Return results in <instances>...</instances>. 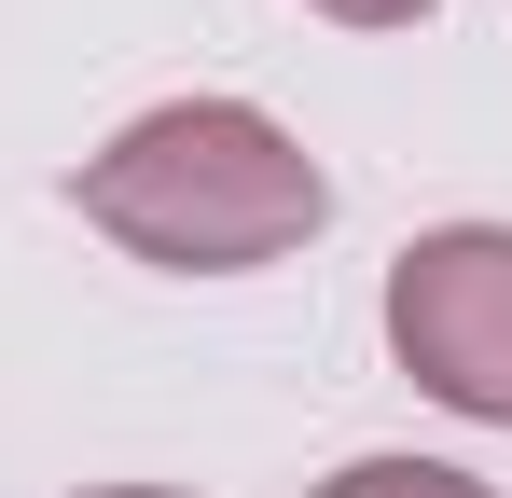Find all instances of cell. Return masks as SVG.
<instances>
[{"mask_svg": "<svg viewBox=\"0 0 512 498\" xmlns=\"http://www.w3.org/2000/svg\"><path fill=\"white\" fill-rule=\"evenodd\" d=\"M97 498H180V485H97Z\"/></svg>", "mask_w": 512, "mask_h": 498, "instance_id": "5b68a950", "label": "cell"}, {"mask_svg": "<svg viewBox=\"0 0 512 498\" xmlns=\"http://www.w3.org/2000/svg\"><path fill=\"white\" fill-rule=\"evenodd\" d=\"M319 14H333V28H416L429 0H319Z\"/></svg>", "mask_w": 512, "mask_h": 498, "instance_id": "277c9868", "label": "cell"}, {"mask_svg": "<svg viewBox=\"0 0 512 498\" xmlns=\"http://www.w3.org/2000/svg\"><path fill=\"white\" fill-rule=\"evenodd\" d=\"M319 498H499V485H471V471H443V457H346Z\"/></svg>", "mask_w": 512, "mask_h": 498, "instance_id": "3957f363", "label": "cell"}, {"mask_svg": "<svg viewBox=\"0 0 512 498\" xmlns=\"http://www.w3.org/2000/svg\"><path fill=\"white\" fill-rule=\"evenodd\" d=\"M388 346L443 415L512 429V222H443L388 263Z\"/></svg>", "mask_w": 512, "mask_h": 498, "instance_id": "7a4b0ae2", "label": "cell"}, {"mask_svg": "<svg viewBox=\"0 0 512 498\" xmlns=\"http://www.w3.org/2000/svg\"><path fill=\"white\" fill-rule=\"evenodd\" d=\"M70 208H84L111 249L167 263V277H250V263H277V249H305L333 222V180H319V153H305L277 111H250V97H167V111H139L111 153H84Z\"/></svg>", "mask_w": 512, "mask_h": 498, "instance_id": "6da1fadb", "label": "cell"}]
</instances>
